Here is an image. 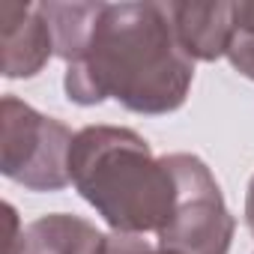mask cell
Listing matches in <instances>:
<instances>
[{
    "mask_svg": "<svg viewBox=\"0 0 254 254\" xmlns=\"http://www.w3.org/2000/svg\"><path fill=\"white\" fill-rule=\"evenodd\" d=\"M105 239L87 218L51 212L24 227V254H102Z\"/></svg>",
    "mask_w": 254,
    "mask_h": 254,
    "instance_id": "7",
    "label": "cell"
},
{
    "mask_svg": "<svg viewBox=\"0 0 254 254\" xmlns=\"http://www.w3.org/2000/svg\"><path fill=\"white\" fill-rule=\"evenodd\" d=\"M171 18L183 51L191 60H218L230 48L233 3H171Z\"/></svg>",
    "mask_w": 254,
    "mask_h": 254,
    "instance_id": "6",
    "label": "cell"
},
{
    "mask_svg": "<svg viewBox=\"0 0 254 254\" xmlns=\"http://www.w3.org/2000/svg\"><path fill=\"white\" fill-rule=\"evenodd\" d=\"M3 212H6V248H3V254H24V230L18 224L15 206L3 203Z\"/></svg>",
    "mask_w": 254,
    "mask_h": 254,
    "instance_id": "11",
    "label": "cell"
},
{
    "mask_svg": "<svg viewBox=\"0 0 254 254\" xmlns=\"http://www.w3.org/2000/svg\"><path fill=\"white\" fill-rule=\"evenodd\" d=\"M75 135L54 117L15 96L0 105V168L30 191H57L72 183L69 150Z\"/></svg>",
    "mask_w": 254,
    "mask_h": 254,
    "instance_id": "3",
    "label": "cell"
},
{
    "mask_svg": "<svg viewBox=\"0 0 254 254\" xmlns=\"http://www.w3.org/2000/svg\"><path fill=\"white\" fill-rule=\"evenodd\" d=\"M191 78L194 60L177 39L171 3H102L63 87L78 105L114 99L135 114H171Z\"/></svg>",
    "mask_w": 254,
    "mask_h": 254,
    "instance_id": "1",
    "label": "cell"
},
{
    "mask_svg": "<svg viewBox=\"0 0 254 254\" xmlns=\"http://www.w3.org/2000/svg\"><path fill=\"white\" fill-rule=\"evenodd\" d=\"M99 9H102V3H42L45 21L54 36L57 57L72 63L81 54V48L99 18Z\"/></svg>",
    "mask_w": 254,
    "mask_h": 254,
    "instance_id": "8",
    "label": "cell"
},
{
    "mask_svg": "<svg viewBox=\"0 0 254 254\" xmlns=\"http://www.w3.org/2000/svg\"><path fill=\"white\" fill-rule=\"evenodd\" d=\"M165 162L177 183V200L168 224L156 233L159 248L171 254H227L236 221L209 168L189 153H171Z\"/></svg>",
    "mask_w": 254,
    "mask_h": 254,
    "instance_id": "4",
    "label": "cell"
},
{
    "mask_svg": "<svg viewBox=\"0 0 254 254\" xmlns=\"http://www.w3.org/2000/svg\"><path fill=\"white\" fill-rule=\"evenodd\" d=\"M227 60L239 75L254 81V3H233V36Z\"/></svg>",
    "mask_w": 254,
    "mask_h": 254,
    "instance_id": "9",
    "label": "cell"
},
{
    "mask_svg": "<svg viewBox=\"0 0 254 254\" xmlns=\"http://www.w3.org/2000/svg\"><path fill=\"white\" fill-rule=\"evenodd\" d=\"M245 224H248V230L254 233V177H251L248 194H245Z\"/></svg>",
    "mask_w": 254,
    "mask_h": 254,
    "instance_id": "12",
    "label": "cell"
},
{
    "mask_svg": "<svg viewBox=\"0 0 254 254\" xmlns=\"http://www.w3.org/2000/svg\"><path fill=\"white\" fill-rule=\"evenodd\" d=\"M102 254H171L159 245H150L144 236H132V233H111L105 239Z\"/></svg>",
    "mask_w": 254,
    "mask_h": 254,
    "instance_id": "10",
    "label": "cell"
},
{
    "mask_svg": "<svg viewBox=\"0 0 254 254\" xmlns=\"http://www.w3.org/2000/svg\"><path fill=\"white\" fill-rule=\"evenodd\" d=\"M54 54L42 3H0V69L6 78H33Z\"/></svg>",
    "mask_w": 254,
    "mask_h": 254,
    "instance_id": "5",
    "label": "cell"
},
{
    "mask_svg": "<svg viewBox=\"0 0 254 254\" xmlns=\"http://www.w3.org/2000/svg\"><path fill=\"white\" fill-rule=\"evenodd\" d=\"M69 177L114 233H159L174 209L177 183L150 144L120 126H87L72 141Z\"/></svg>",
    "mask_w": 254,
    "mask_h": 254,
    "instance_id": "2",
    "label": "cell"
}]
</instances>
